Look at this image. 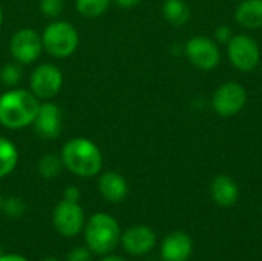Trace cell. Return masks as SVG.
Instances as JSON below:
<instances>
[{"mask_svg": "<svg viewBox=\"0 0 262 261\" xmlns=\"http://www.w3.org/2000/svg\"><path fill=\"white\" fill-rule=\"evenodd\" d=\"M210 197L218 206L230 208L239 198V186L229 175H216L210 183Z\"/></svg>", "mask_w": 262, "mask_h": 261, "instance_id": "9a60e30c", "label": "cell"}, {"mask_svg": "<svg viewBox=\"0 0 262 261\" xmlns=\"http://www.w3.org/2000/svg\"><path fill=\"white\" fill-rule=\"evenodd\" d=\"M184 55L200 71H212L218 68L221 62L220 45L207 35H193L190 37L183 49Z\"/></svg>", "mask_w": 262, "mask_h": 261, "instance_id": "5b68a950", "label": "cell"}, {"mask_svg": "<svg viewBox=\"0 0 262 261\" xmlns=\"http://www.w3.org/2000/svg\"><path fill=\"white\" fill-rule=\"evenodd\" d=\"M2 203H3V198H2V195H0V211H2Z\"/></svg>", "mask_w": 262, "mask_h": 261, "instance_id": "1f68e13d", "label": "cell"}, {"mask_svg": "<svg viewBox=\"0 0 262 261\" xmlns=\"http://www.w3.org/2000/svg\"><path fill=\"white\" fill-rule=\"evenodd\" d=\"M41 35L31 28L18 29L9 40V52L14 62L20 65L34 63L41 55Z\"/></svg>", "mask_w": 262, "mask_h": 261, "instance_id": "9c48e42d", "label": "cell"}, {"mask_svg": "<svg viewBox=\"0 0 262 261\" xmlns=\"http://www.w3.org/2000/svg\"><path fill=\"white\" fill-rule=\"evenodd\" d=\"M98 192L109 203H121L129 194V185L121 174L107 171L98 178Z\"/></svg>", "mask_w": 262, "mask_h": 261, "instance_id": "5bb4252c", "label": "cell"}, {"mask_svg": "<svg viewBox=\"0 0 262 261\" xmlns=\"http://www.w3.org/2000/svg\"><path fill=\"white\" fill-rule=\"evenodd\" d=\"M40 100L26 89L11 88L0 95V125L6 129H23L34 123Z\"/></svg>", "mask_w": 262, "mask_h": 261, "instance_id": "6da1fadb", "label": "cell"}, {"mask_svg": "<svg viewBox=\"0 0 262 261\" xmlns=\"http://www.w3.org/2000/svg\"><path fill=\"white\" fill-rule=\"evenodd\" d=\"M41 261H60L58 258H55V257H46V258H43Z\"/></svg>", "mask_w": 262, "mask_h": 261, "instance_id": "f546056e", "label": "cell"}, {"mask_svg": "<svg viewBox=\"0 0 262 261\" xmlns=\"http://www.w3.org/2000/svg\"><path fill=\"white\" fill-rule=\"evenodd\" d=\"M64 169L61 157L60 155H54V154H46L38 160L37 165V171L38 174L46 178V180H52L55 177H58L61 174V171Z\"/></svg>", "mask_w": 262, "mask_h": 261, "instance_id": "d6986e66", "label": "cell"}, {"mask_svg": "<svg viewBox=\"0 0 262 261\" xmlns=\"http://www.w3.org/2000/svg\"><path fill=\"white\" fill-rule=\"evenodd\" d=\"M226 46L229 62L241 72L253 71L261 62V48L249 34H235Z\"/></svg>", "mask_w": 262, "mask_h": 261, "instance_id": "8992f818", "label": "cell"}, {"mask_svg": "<svg viewBox=\"0 0 262 261\" xmlns=\"http://www.w3.org/2000/svg\"><path fill=\"white\" fill-rule=\"evenodd\" d=\"M66 261H92V252L88 248L77 246L68 252Z\"/></svg>", "mask_w": 262, "mask_h": 261, "instance_id": "d4e9b609", "label": "cell"}, {"mask_svg": "<svg viewBox=\"0 0 262 261\" xmlns=\"http://www.w3.org/2000/svg\"><path fill=\"white\" fill-rule=\"evenodd\" d=\"M18 163V151L15 145L5 138L0 137V178L8 177L17 166Z\"/></svg>", "mask_w": 262, "mask_h": 261, "instance_id": "ac0fdd59", "label": "cell"}, {"mask_svg": "<svg viewBox=\"0 0 262 261\" xmlns=\"http://www.w3.org/2000/svg\"><path fill=\"white\" fill-rule=\"evenodd\" d=\"M86 248L95 255L111 254L120 243L121 229L118 222L107 212H97L84 225Z\"/></svg>", "mask_w": 262, "mask_h": 261, "instance_id": "3957f363", "label": "cell"}, {"mask_svg": "<svg viewBox=\"0 0 262 261\" xmlns=\"http://www.w3.org/2000/svg\"><path fill=\"white\" fill-rule=\"evenodd\" d=\"M2 211L11 218H20L26 212V203L20 197H8L2 203Z\"/></svg>", "mask_w": 262, "mask_h": 261, "instance_id": "7402d4cb", "label": "cell"}, {"mask_svg": "<svg viewBox=\"0 0 262 261\" xmlns=\"http://www.w3.org/2000/svg\"><path fill=\"white\" fill-rule=\"evenodd\" d=\"M193 252V240L183 231L170 232L163 238L160 257L163 261H187Z\"/></svg>", "mask_w": 262, "mask_h": 261, "instance_id": "4fadbf2b", "label": "cell"}, {"mask_svg": "<svg viewBox=\"0 0 262 261\" xmlns=\"http://www.w3.org/2000/svg\"><path fill=\"white\" fill-rule=\"evenodd\" d=\"M235 22L244 29H261L262 0H241L235 8Z\"/></svg>", "mask_w": 262, "mask_h": 261, "instance_id": "2e32d148", "label": "cell"}, {"mask_svg": "<svg viewBox=\"0 0 262 261\" xmlns=\"http://www.w3.org/2000/svg\"><path fill=\"white\" fill-rule=\"evenodd\" d=\"M63 200L78 203V202H80V189H78L77 186H68V188L64 189V198H63Z\"/></svg>", "mask_w": 262, "mask_h": 261, "instance_id": "484cf974", "label": "cell"}, {"mask_svg": "<svg viewBox=\"0 0 262 261\" xmlns=\"http://www.w3.org/2000/svg\"><path fill=\"white\" fill-rule=\"evenodd\" d=\"M0 255H2V249H0Z\"/></svg>", "mask_w": 262, "mask_h": 261, "instance_id": "d6a6232c", "label": "cell"}, {"mask_svg": "<svg viewBox=\"0 0 262 261\" xmlns=\"http://www.w3.org/2000/svg\"><path fill=\"white\" fill-rule=\"evenodd\" d=\"M52 223L55 231L63 237H75L78 235L86 225L84 211L75 202L61 200L52 214Z\"/></svg>", "mask_w": 262, "mask_h": 261, "instance_id": "30bf717a", "label": "cell"}, {"mask_svg": "<svg viewBox=\"0 0 262 261\" xmlns=\"http://www.w3.org/2000/svg\"><path fill=\"white\" fill-rule=\"evenodd\" d=\"M60 157L64 169L77 177H95L103 168V155L100 148L84 137H75L66 142Z\"/></svg>", "mask_w": 262, "mask_h": 261, "instance_id": "7a4b0ae2", "label": "cell"}, {"mask_svg": "<svg viewBox=\"0 0 262 261\" xmlns=\"http://www.w3.org/2000/svg\"><path fill=\"white\" fill-rule=\"evenodd\" d=\"M112 0H75L78 14L86 18H97L103 15L109 9Z\"/></svg>", "mask_w": 262, "mask_h": 261, "instance_id": "ffe728a7", "label": "cell"}, {"mask_svg": "<svg viewBox=\"0 0 262 261\" xmlns=\"http://www.w3.org/2000/svg\"><path fill=\"white\" fill-rule=\"evenodd\" d=\"M78 42L80 37L77 29L66 20L51 22L41 34L43 51L55 58H66L72 55L77 51Z\"/></svg>", "mask_w": 262, "mask_h": 261, "instance_id": "277c9868", "label": "cell"}, {"mask_svg": "<svg viewBox=\"0 0 262 261\" xmlns=\"http://www.w3.org/2000/svg\"><path fill=\"white\" fill-rule=\"evenodd\" d=\"M35 132L38 137L43 140H55L63 128V115L61 109L52 103V102H45L40 103L38 112L35 115V120L32 123Z\"/></svg>", "mask_w": 262, "mask_h": 261, "instance_id": "7c38bea8", "label": "cell"}, {"mask_svg": "<svg viewBox=\"0 0 262 261\" xmlns=\"http://www.w3.org/2000/svg\"><path fill=\"white\" fill-rule=\"evenodd\" d=\"M64 8V0H40V11L48 18H55Z\"/></svg>", "mask_w": 262, "mask_h": 261, "instance_id": "603a6c76", "label": "cell"}, {"mask_svg": "<svg viewBox=\"0 0 262 261\" xmlns=\"http://www.w3.org/2000/svg\"><path fill=\"white\" fill-rule=\"evenodd\" d=\"M63 86V74L58 66L52 63H41L31 72L29 91L38 100L54 98Z\"/></svg>", "mask_w": 262, "mask_h": 261, "instance_id": "ba28073f", "label": "cell"}, {"mask_svg": "<svg viewBox=\"0 0 262 261\" xmlns=\"http://www.w3.org/2000/svg\"><path fill=\"white\" fill-rule=\"evenodd\" d=\"M3 23V11H2V6H0V26Z\"/></svg>", "mask_w": 262, "mask_h": 261, "instance_id": "4dcf8cb0", "label": "cell"}, {"mask_svg": "<svg viewBox=\"0 0 262 261\" xmlns=\"http://www.w3.org/2000/svg\"><path fill=\"white\" fill-rule=\"evenodd\" d=\"M161 12L172 26H184L190 20V6L186 0H164Z\"/></svg>", "mask_w": 262, "mask_h": 261, "instance_id": "e0dca14e", "label": "cell"}, {"mask_svg": "<svg viewBox=\"0 0 262 261\" xmlns=\"http://www.w3.org/2000/svg\"><path fill=\"white\" fill-rule=\"evenodd\" d=\"M118 8H123V9H130V8H135L140 5L141 0H112Z\"/></svg>", "mask_w": 262, "mask_h": 261, "instance_id": "4316f807", "label": "cell"}, {"mask_svg": "<svg viewBox=\"0 0 262 261\" xmlns=\"http://www.w3.org/2000/svg\"><path fill=\"white\" fill-rule=\"evenodd\" d=\"M123 249L134 257H141L149 254L157 245L155 232L146 225H135L127 228L120 238Z\"/></svg>", "mask_w": 262, "mask_h": 261, "instance_id": "8fae6325", "label": "cell"}, {"mask_svg": "<svg viewBox=\"0 0 262 261\" xmlns=\"http://www.w3.org/2000/svg\"><path fill=\"white\" fill-rule=\"evenodd\" d=\"M23 72H21V65L17 62H9L0 69V82L6 88H17V85L21 82Z\"/></svg>", "mask_w": 262, "mask_h": 261, "instance_id": "44dd1931", "label": "cell"}, {"mask_svg": "<svg viewBox=\"0 0 262 261\" xmlns=\"http://www.w3.org/2000/svg\"><path fill=\"white\" fill-rule=\"evenodd\" d=\"M0 261H28L25 257L18 255V254H2Z\"/></svg>", "mask_w": 262, "mask_h": 261, "instance_id": "83f0119b", "label": "cell"}, {"mask_svg": "<svg viewBox=\"0 0 262 261\" xmlns=\"http://www.w3.org/2000/svg\"><path fill=\"white\" fill-rule=\"evenodd\" d=\"M233 35H235V34H233V31H232V28H230L229 25H220V26L215 29V32H213V40H215L218 45H227V43L232 40Z\"/></svg>", "mask_w": 262, "mask_h": 261, "instance_id": "cb8c5ba5", "label": "cell"}, {"mask_svg": "<svg viewBox=\"0 0 262 261\" xmlns=\"http://www.w3.org/2000/svg\"><path fill=\"white\" fill-rule=\"evenodd\" d=\"M210 103L215 114L220 117H235L247 103V91L238 82H226L215 89Z\"/></svg>", "mask_w": 262, "mask_h": 261, "instance_id": "52a82bcc", "label": "cell"}, {"mask_svg": "<svg viewBox=\"0 0 262 261\" xmlns=\"http://www.w3.org/2000/svg\"><path fill=\"white\" fill-rule=\"evenodd\" d=\"M100 261H126L123 257H118V255H112V254H107V255H103V258Z\"/></svg>", "mask_w": 262, "mask_h": 261, "instance_id": "f1b7e54d", "label": "cell"}]
</instances>
